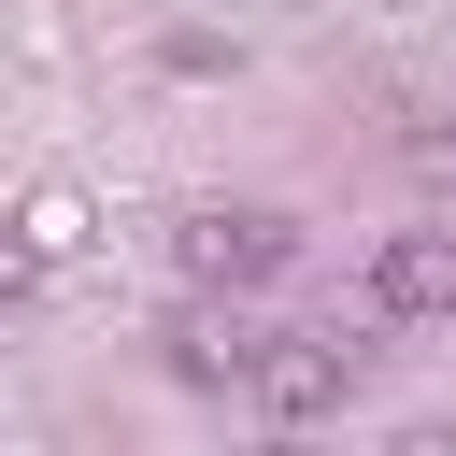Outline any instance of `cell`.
<instances>
[{"mask_svg": "<svg viewBox=\"0 0 456 456\" xmlns=\"http://www.w3.org/2000/svg\"><path fill=\"white\" fill-rule=\"evenodd\" d=\"M285 256H299V228H285V214H256V200H200V214L171 228V271H185V285H214V299L271 285Z\"/></svg>", "mask_w": 456, "mask_h": 456, "instance_id": "1", "label": "cell"}, {"mask_svg": "<svg viewBox=\"0 0 456 456\" xmlns=\"http://www.w3.org/2000/svg\"><path fill=\"white\" fill-rule=\"evenodd\" d=\"M242 399H256L271 428H314V413H342V399H356V342H342V328H285V342H256Z\"/></svg>", "mask_w": 456, "mask_h": 456, "instance_id": "2", "label": "cell"}, {"mask_svg": "<svg viewBox=\"0 0 456 456\" xmlns=\"http://www.w3.org/2000/svg\"><path fill=\"white\" fill-rule=\"evenodd\" d=\"M370 314H385V328L456 314V228H385V256H370Z\"/></svg>", "mask_w": 456, "mask_h": 456, "instance_id": "3", "label": "cell"}, {"mask_svg": "<svg viewBox=\"0 0 456 456\" xmlns=\"http://www.w3.org/2000/svg\"><path fill=\"white\" fill-rule=\"evenodd\" d=\"M71 242H86V214H71V185H43V200L14 214V299H28V285H43L57 256H71Z\"/></svg>", "mask_w": 456, "mask_h": 456, "instance_id": "4", "label": "cell"}, {"mask_svg": "<svg viewBox=\"0 0 456 456\" xmlns=\"http://www.w3.org/2000/svg\"><path fill=\"white\" fill-rule=\"evenodd\" d=\"M442 157H456V128H442Z\"/></svg>", "mask_w": 456, "mask_h": 456, "instance_id": "5", "label": "cell"}]
</instances>
